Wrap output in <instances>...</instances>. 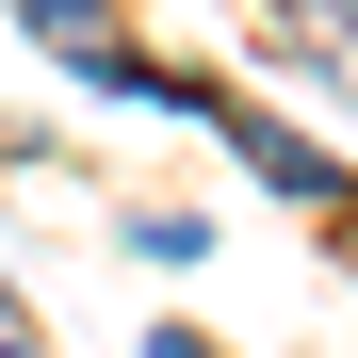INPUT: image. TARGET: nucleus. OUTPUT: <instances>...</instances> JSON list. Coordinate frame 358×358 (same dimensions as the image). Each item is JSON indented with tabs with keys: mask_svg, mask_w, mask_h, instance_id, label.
I'll return each instance as SVG.
<instances>
[{
	"mask_svg": "<svg viewBox=\"0 0 358 358\" xmlns=\"http://www.w3.org/2000/svg\"><path fill=\"white\" fill-rule=\"evenodd\" d=\"M17 17H33L49 49H66V66H82V82H114V98H163V82H147V49H131V33H114V0H17Z\"/></svg>",
	"mask_w": 358,
	"mask_h": 358,
	"instance_id": "1",
	"label": "nucleus"
},
{
	"mask_svg": "<svg viewBox=\"0 0 358 358\" xmlns=\"http://www.w3.org/2000/svg\"><path fill=\"white\" fill-rule=\"evenodd\" d=\"M147 358H212V342H147Z\"/></svg>",
	"mask_w": 358,
	"mask_h": 358,
	"instance_id": "2",
	"label": "nucleus"
}]
</instances>
